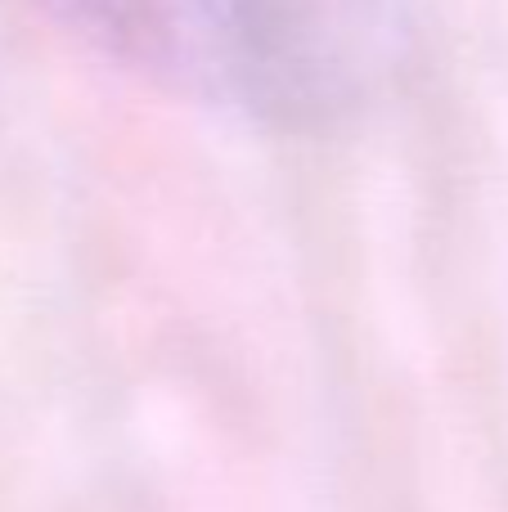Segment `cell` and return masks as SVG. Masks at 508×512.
I'll use <instances>...</instances> for the list:
<instances>
[{
  "label": "cell",
  "mask_w": 508,
  "mask_h": 512,
  "mask_svg": "<svg viewBox=\"0 0 508 512\" xmlns=\"http://www.w3.org/2000/svg\"><path fill=\"white\" fill-rule=\"evenodd\" d=\"M50 23L189 104L270 131L356 113L410 41V0H32Z\"/></svg>",
  "instance_id": "obj_1"
}]
</instances>
